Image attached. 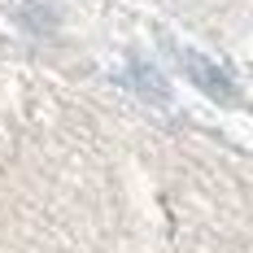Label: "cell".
Returning a JSON list of instances; mask_svg holds the SVG:
<instances>
[{
	"mask_svg": "<svg viewBox=\"0 0 253 253\" xmlns=\"http://www.w3.org/2000/svg\"><path fill=\"white\" fill-rule=\"evenodd\" d=\"M183 66H188V75H192V83H197L201 92L223 96V101H236V83H231L227 70L210 66V61H205V57H197V52H183Z\"/></svg>",
	"mask_w": 253,
	"mask_h": 253,
	"instance_id": "6da1fadb",
	"label": "cell"
},
{
	"mask_svg": "<svg viewBox=\"0 0 253 253\" xmlns=\"http://www.w3.org/2000/svg\"><path fill=\"white\" fill-rule=\"evenodd\" d=\"M126 79H131V83H135L140 92H153L157 101H166V87H162V75H157V70H144L140 61H131V70H126Z\"/></svg>",
	"mask_w": 253,
	"mask_h": 253,
	"instance_id": "7a4b0ae2",
	"label": "cell"
}]
</instances>
